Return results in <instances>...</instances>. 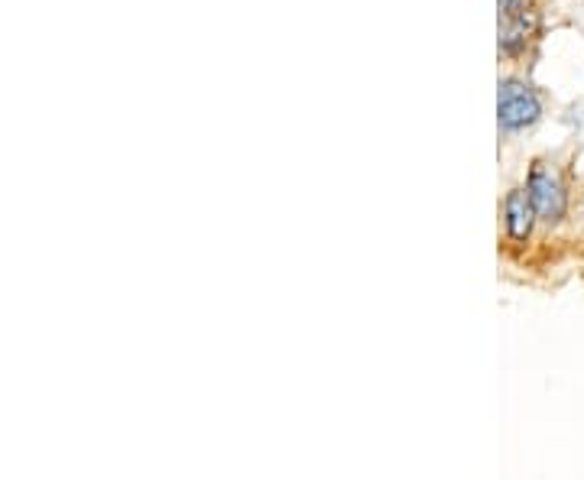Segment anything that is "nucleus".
<instances>
[{
    "instance_id": "f03ea898",
    "label": "nucleus",
    "mask_w": 584,
    "mask_h": 480,
    "mask_svg": "<svg viewBox=\"0 0 584 480\" xmlns=\"http://www.w3.org/2000/svg\"><path fill=\"white\" fill-rule=\"evenodd\" d=\"M542 118L539 98L520 85V81H504L500 85V105H497V120L504 130H526Z\"/></svg>"
},
{
    "instance_id": "f257e3e1",
    "label": "nucleus",
    "mask_w": 584,
    "mask_h": 480,
    "mask_svg": "<svg viewBox=\"0 0 584 480\" xmlns=\"http://www.w3.org/2000/svg\"><path fill=\"white\" fill-rule=\"evenodd\" d=\"M526 192H529V198H532V208H536L539 221L559 225V221L569 215V192H565V182H562V176H559L549 163H536V166L529 170Z\"/></svg>"
},
{
    "instance_id": "7ed1b4c3",
    "label": "nucleus",
    "mask_w": 584,
    "mask_h": 480,
    "mask_svg": "<svg viewBox=\"0 0 584 480\" xmlns=\"http://www.w3.org/2000/svg\"><path fill=\"white\" fill-rule=\"evenodd\" d=\"M539 215L532 208V198L526 188H510L507 192V201H504V225H507V238L513 243H526L532 228H536Z\"/></svg>"
}]
</instances>
